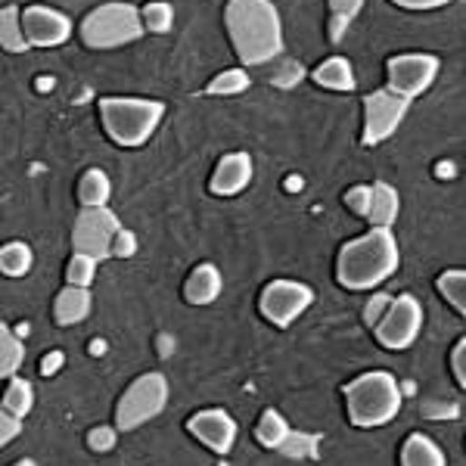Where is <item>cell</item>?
<instances>
[{
  "instance_id": "obj_1",
  "label": "cell",
  "mask_w": 466,
  "mask_h": 466,
  "mask_svg": "<svg viewBox=\"0 0 466 466\" xmlns=\"http://www.w3.org/2000/svg\"><path fill=\"white\" fill-rule=\"evenodd\" d=\"M224 25L243 66H268L283 54V19L270 0H228Z\"/></svg>"
},
{
  "instance_id": "obj_2",
  "label": "cell",
  "mask_w": 466,
  "mask_h": 466,
  "mask_svg": "<svg viewBox=\"0 0 466 466\" xmlns=\"http://www.w3.org/2000/svg\"><path fill=\"white\" fill-rule=\"evenodd\" d=\"M401 268V249L392 228H370L364 237L351 239L339 249L336 258V280L345 289H377Z\"/></svg>"
},
{
  "instance_id": "obj_3",
  "label": "cell",
  "mask_w": 466,
  "mask_h": 466,
  "mask_svg": "<svg viewBox=\"0 0 466 466\" xmlns=\"http://www.w3.org/2000/svg\"><path fill=\"white\" fill-rule=\"evenodd\" d=\"M342 392L349 420L360 430H377V426L392 423L398 410H401V382L389 370L360 373Z\"/></svg>"
},
{
  "instance_id": "obj_4",
  "label": "cell",
  "mask_w": 466,
  "mask_h": 466,
  "mask_svg": "<svg viewBox=\"0 0 466 466\" xmlns=\"http://www.w3.org/2000/svg\"><path fill=\"white\" fill-rule=\"evenodd\" d=\"M165 118L162 100H144V96H103L100 122L112 144L125 149L144 147Z\"/></svg>"
},
{
  "instance_id": "obj_5",
  "label": "cell",
  "mask_w": 466,
  "mask_h": 466,
  "mask_svg": "<svg viewBox=\"0 0 466 466\" xmlns=\"http://www.w3.org/2000/svg\"><path fill=\"white\" fill-rule=\"evenodd\" d=\"M147 32L144 13L134 4H122V0H109L90 10L85 22H81L78 35L90 50H116L125 44L140 41Z\"/></svg>"
},
{
  "instance_id": "obj_6",
  "label": "cell",
  "mask_w": 466,
  "mask_h": 466,
  "mask_svg": "<svg viewBox=\"0 0 466 466\" xmlns=\"http://www.w3.org/2000/svg\"><path fill=\"white\" fill-rule=\"evenodd\" d=\"M168 380L162 373H144V377L134 380L116 408L118 432H134L153 417H159L165 404H168Z\"/></svg>"
},
{
  "instance_id": "obj_7",
  "label": "cell",
  "mask_w": 466,
  "mask_h": 466,
  "mask_svg": "<svg viewBox=\"0 0 466 466\" xmlns=\"http://www.w3.org/2000/svg\"><path fill=\"white\" fill-rule=\"evenodd\" d=\"M125 228L118 224L116 212L103 208H81L78 218H75L72 228V246L75 252L94 255L96 261H106L116 255V239Z\"/></svg>"
},
{
  "instance_id": "obj_8",
  "label": "cell",
  "mask_w": 466,
  "mask_h": 466,
  "mask_svg": "<svg viewBox=\"0 0 466 466\" xmlns=\"http://www.w3.org/2000/svg\"><path fill=\"white\" fill-rule=\"evenodd\" d=\"M410 109V100L389 87H380L364 96V147H377L389 140L401 127L404 116Z\"/></svg>"
},
{
  "instance_id": "obj_9",
  "label": "cell",
  "mask_w": 466,
  "mask_h": 466,
  "mask_svg": "<svg viewBox=\"0 0 466 466\" xmlns=\"http://www.w3.org/2000/svg\"><path fill=\"white\" fill-rule=\"evenodd\" d=\"M423 320H426V314H423L420 299H413L404 292V296L392 299L389 311L382 314V320L377 323V339L382 349L401 351L417 342L420 329H423Z\"/></svg>"
},
{
  "instance_id": "obj_10",
  "label": "cell",
  "mask_w": 466,
  "mask_h": 466,
  "mask_svg": "<svg viewBox=\"0 0 466 466\" xmlns=\"http://www.w3.org/2000/svg\"><path fill=\"white\" fill-rule=\"evenodd\" d=\"M314 305V289L308 283H299V280H274L268 283L265 292H261V314L265 320H270L274 327H292L308 308Z\"/></svg>"
},
{
  "instance_id": "obj_11",
  "label": "cell",
  "mask_w": 466,
  "mask_h": 466,
  "mask_svg": "<svg viewBox=\"0 0 466 466\" xmlns=\"http://www.w3.org/2000/svg\"><path fill=\"white\" fill-rule=\"evenodd\" d=\"M439 56L432 54H398L389 59L386 72H389V90L417 100L420 94H426L435 78H439Z\"/></svg>"
},
{
  "instance_id": "obj_12",
  "label": "cell",
  "mask_w": 466,
  "mask_h": 466,
  "mask_svg": "<svg viewBox=\"0 0 466 466\" xmlns=\"http://www.w3.org/2000/svg\"><path fill=\"white\" fill-rule=\"evenodd\" d=\"M22 25H25V37L32 47H63L75 32L72 19L47 4L25 6L22 10Z\"/></svg>"
},
{
  "instance_id": "obj_13",
  "label": "cell",
  "mask_w": 466,
  "mask_h": 466,
  "mask_svg": "<svg viewBox=\"0 0 466 466\" xmlns=\"http://www.w3.org/2000/svg\"><path fill=\"white\" fill-rule=\"evenodd\" d=\"M187 430H190L193 439L202 441L208 451H215L218 457H228L233 445H237V420H233L228 410L208 408V410L193 413Z\"/></svg>"
},
{
  "instance_id": "obj_14",
  "label": "cell",
  "mask_w": 466,
  "mask_h": 466,
  "mask_svg": "<svg viewBox=\"0 0 466 466\" xmlns=\"http://www.w3.org/2000/svg\"><path fill=\"white\" fill-rule=\"evenodd\" d=\"M252 175H255V168H252L249 153H228L215 165L208 190H212L215 197H237V193H243L246 187L252 184Z\"/></svg>"
},
{
  "instance_id": "obj_15",
  "label": "cell",
  "mask_w": 466,
  "mask_h": 466,
  "mask_svg": "<svg viewBox=\"0 0 466 466\" xmlns=\"http://www.w3.org/2000/svg\"><path fill=\"white\" fill-rule=\"evenodd\" d=\"M224 289V277L221 270H218L215 265H199L197 270H193L190 277H187L184 283V296L190 305H212L218 296H221Z\"/></svg>"
},
{
  "instance_id": "obj_16",
  "label": "cell",
  "mask_w": 466,
  "mask_h": 466,
  "mask_svg": "<svg viewBox=\"0 0 466 466\" xmlns=\"http://www.w3.org/2000/svg\"><path fill=\"white\" fill-rule=\"evenodd\" d=\"M90 308H94V296H90V289L66 287L54 302V318H56V323H63V327H72V323H81L87 318Z\"/></svg>"
},
{
  "instance_id": "obj_17",
  "label": "cell",
  "mask_w": 466,
  "mask_h": 466,
  "mask_svg": "<svg viewBox=\"0 0 466 466\" xmlns=\"http://www.w3.org/2000/svg\"><path fill=\"white\" fill-rule=\"evenodd\" d=\"M398 212H401V197H398V190L392 184L377 180V184H373V199H370V215H367V221H370L373 228H392L398 221Z\"/></svg>"
},
{
  "instance_id": "obj_18",
  "label": "cell",
  "mask_w": 466,
  "mask_h": 466,
  "mask_svg": "<svg viewBox=\"0 0 466 466\" xmlns=\"http://www.w3.org/2000/svg\"><path fill=\"white\" fill-rule=\"evenodd\" d=\"M401 466H448L445 451H441L430 435L413 432L401 445Z\"/></svg>"
},
{
  "instance_id": "obj_19",
  "label": "cell",
  "mask_w": 466,
  "mask_h": 466,
  "mask_svg": "<svg viewBox=\"0 0 466 466\" xmlns=\"http://www.w3.org/2000/svg\"><path fill=\"white\" fill-rule=\"evenodd\" d=\"M314 81L327 90L345 94V90H355V69H351V63L345 56H329L314 69Z\"/></svg>"
},
{
  "instance_id": "obj_20",
  "label": "cell",
  "mask_w": 466,
  "mask_h": 466,
  "mask_svg": "<svg viewBox=\"0 0 466 466\" xmlns=\"http://www.w3.org/2000/svg\"><path fill=\"white\" fill-rule=\"evenodd\" d=\"M112 197L109 175L100 168H87L78 180V202L85 208H103Z\"/></svg>"
},
{
  "instance_id": "obj_21",
  "label": "cell",
  "mask_w": 466,
  "mask_h": 466,
  "mask_svg": "<svg viewBox=\"0 0 466 466\" xmlns=\"http://www.w3.org/2000/svg\"><path fill=\"white\" fill-rule=\"evenodd\" d=\"M0 44H4L6 54H25V50L32 47L25 37L19 6H4V13H0Z\"/></svg>"
},
{
  "instance_id": "obj_22",
  "label": "cell",
  "mask_w": 466,
  "mask_h": 466,
  "mask_svg": "<svg viewBox=\"0 0 466 466\" xmlns=\"http://www.w3.org/2000/svg\"><path fill=\"white\" fill-rule=\"evenodd\" d=\"M22 364H25V345H22L19 333H13L4 323L0 327V377L13 380Z\"/></svg>"
},
{
  "instance_id": "obj_23",
  "label": "cell",
  "mask_w": 466,
  "mask_h": 466,
  "mask_svg": "<svg viewBox=\"0 0 466 466\" xmlns=\"http://www.w3.org/2000/svg\"><path fill=\"white\" fill-rule=\"evenodd\" d=\"M255 439H258L265 448H274V451L283 448L292 439V430H289L287 417H283V413H277V410H265V413H261V420H258V426H255Z\"/></svg>"
},
{
  "instance_id": "obj_24",
  "label": "cell",
  "mask_w": 466,
  "mask_h": 466,
  "mask_svg": "<svg viewBox=\"0 0 466 466\" xmlns=\"http://www.w3.org/2000/svg\"><path fill=\"white\" fill-rule=\"evenodd\" d=\"M435 287H439L441 299H445V302L454 308L457 314H463V318H466V268L445 270Z\"/></svg>"
},
{
  "instance_id": "obj_25",
  "label": "cell",
  "mask_w": 466,
  "mask_h": 466,
  "mask_svg": "<svg viewBox=\"0 0 466 466\" xmlns=\"http://www.w3.org/2000/svg\"><path fill=\"white\" fill-rule=\"evenodd\" d=\"M329 4V41H342L345 28L355 22L367 0H327Z\"/></svg>"
},
{
  "instance_id": "obj_26",
  "label": "cell",
  "mask_w": 466,
  "mask_h": 466,
  "mask_svg": "<svg viewBox=\"0 0 466 466\" xmlns=\"http://www.w3.org/2000/svg\"><path fill=\"white\" fill-rule=\"evenodd\" d=\"M32 408H35L32 382L22 380V377H13L10 386H6V392H4V410H10V413H16V417L25 420L28 413H32Z\"/></svg>"
},
{
  "instance_id": "obj_27",
  "label": "cell",
  "mask_w": 466,
  "mask_h": 466,
  "mask_svg": "<svg viewBox=\"0 0 466 466\" xmlns=\"http://www.w3.org/2000/svg\"><path fill=\"white\" fill-rule=\"evenodd\" d=\"M32 249H28L25 243H19V239H13V243L4 246V252H0V268H4L6 277H22L32 270Z\"/></svg>"
},
{
  "instance_id": "obj_28",
  "label": "cell",
  "mask_w": 466,
  "mask_h": 466,
  "mask_svg": "<svg viewBox=\"0 0 466 466\" xmlns=\"http://www.w3.org/2000/svg\"><path fill=\"white\" fill-rule=\"evenodd\" d=\"M252 78L246 69H228L221 75H215L212 81L206 85V94L212 96H233V94H243V90H249Z\"/></svg>"
},
{
  "instance_id": "obj_29",
  "label": "cell",
  "mask_w": 466,
  "mask_h": 466,
  "mask_svg": "<svg viewBox=\"0 0 466 466\" xmlns=\"http://www.w3.org/2000/svg\"><path fill=\"white\" fill-rule=\"evenodd\" d=\"M140 13H144L147 32H153V35H165L175 25V6H171L168 0H153V4H147Z\"/></svg>"
},
{
  "instance_id": "obj_30",
  "label": "cell",
  "mask_w": 466,
  "mask_h": 466,
  "mask_svg": "<svg viewBox=\"0 0 466 466\" xmlns=\"http://www.w3.org/2000/svg\"><path fill=\"white\" fill-rule=\"evenodd\" d=\"M96 265L100 261L94 258V255H85V252H75L69 268H66V280H69V287H90L96 277Z\"/></svg>"
},
{
  "instance_id": "obj_31",
  "label": "cell",
  "mask_w": 466,
  "mask_h": 466,
  "mask_svg": "<svg viewBox=\"0 0 466 466\" xmlns=\"http://www.w3.org/2000/svg\"><path fill=\"white\" fill-rule=\"evenodd\" d=\"M302 75H305V69L296 63V59H280V63H277V72L270 75V81H274L277 87H296L299 81H302Z\"/></svg>"
},
{
  "instance_id": "obj_32",
  "label": "cell",
  "mask_w": 466,
  "mask_h": 466,
  "mask_svg": "<svg viewBox=\"0 0 466 466\" xmlns=\"http://www.w3.org/2000/svg\"><path fill=\"white\" fill-rule=\"evenodd\" d=\"M370 199H373V184H370V187H367V184L351 187V190L345 193V206H349L351 212L360 215V218L370 215Z\"/></svg>"
},
{
  "instance_id": "obj_33",
  "label": "cell",
  "mask_w": 466,
  "mask_h": 466,
  "mask_svg": "<svg viewBox=\"0 0 466 466\" xmlns=\"http://www.w3.org/2000/svg\"><path fill=\"white\" fill-rule=\"evenodd\" d=\"M116 439H118V432L112 430V426H94L87 435V445L94 451H112L116 448Z\"/></svg>"
},
{
  "instance_id": "obj_34",
  "label": "cell",
  "mask_w": 466,
  "mask_h": 466,
  "mask_svg": "<svg viewBox=\"0 0 466 466\" xmlns=\"http://www.w3.org/2000/svg\"><path fill=\"white\" fill-rule=\"evenodd\" d=\"M19 432H22V417H16V413H10V410L0 413V445L16 441Z\"/></svg>"
},
{
  "instance_id": "obj_35",
  "label": "cell",
  "mask_w": 466,
  "mask_h": 466,
  "mask_svg": "<svg viewBox=\"0 0 466 466\" xmlns=\"http://www.w3.org/2000/svg\"><path fill=\"white\" fill-rule=\"evenodd\" d=\"M451 370H454L457 382L466 389V339L457 342L454 351H451Z\"/></svg>"
},
{
  "instance_id": "obj_36",
  "label": "cell",
  "mask_w": 466,
  "mask_h": 466,
  "mask_svg": "<svg viewBox=\"0 0 466 466\" xmlns=\"http://www.w3.org/2000/svg\"><path fill=\"white\" fill-rule=\"evenodd\" d=\"M392 4L401 6V10H441L451 0H392Z\"/></svg>"
},
{
  "instance_id": "obj_37",
  "label": "cell",
  "mask_w": 466,
  "mask_h": 466,
  "mask_svg": "<svg viewBox=\"0 0 466 466\" xmlns=\"http://www.w3.org/2000/svg\"><path fill=\"white\" fill-rule=\"evenodd\" d=\"M134 249H137V239H134L131 230H122L116 239V255L118 258H127V255H134Z\"/></svg>"
},
{
  "instance_id": "obj_38",
  "label": "cell",
  "mask_w": 466,
  "mask_h": 466,
  "mask_svg": "<svg viewBox=\"0 0 466 466\" xmlns=\"http://www.w3.org/2000/svg\"><path fill=\"white\" fill-rule=\"evenodd\" d=\"M389 305H392V299H386V296H377L370 305H367V320L370 323H380L382 320V314L389 311Z\"/></svg>"
},
{
  "instance_id": "obj_39",
  "label": "cell",
  "mask_w": 466,
  "mask_h": 466,
  "mask_svg": "<svg viewBox=\"0 0 466 466\" xmlns=\"http://www.w3.org/2000/svg\"><path fill=\"white\" fill-rule=\"evenodd\" d=\"M59 367H63V351H50V355H44V364H41V373H44V377L56 373Z\"/></svg>"
},
{
  "instance_id": "obj_40",
  "label": "cell",
  "mask_w": 466,
  "mask_h": 466,
  "mask_svg": "<svg viewBox=\"0 0 466 466\" xmlns=\"http://www.w3.org/2000/svg\"><path fill=\"white\" fill-rule=\"evenodd\" d=\"M13 466H37L35 461H19V463H13Z\"/></svg>"
}]
</instances>
